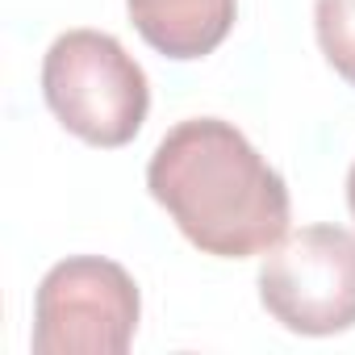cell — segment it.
Returning a JSON list of instances; mask_svg holds the SVG:
<instances>
[{"mask_svg": "<svg viewBox=\"0 0 355 355\" xmlns=\"http://www.w3.org/2000/svg\"><path fill=\"white\" fill-rule=\"evenodd\" d=\"M142 297L134 276L101 255L55 263L34 297L38 355H125L138 330Z\"/></svg>", "mask_w": 355, "mask_h": 355, "instance_id": "3", "label": "cell"}, {"mask_svg": "<svg viewBox=\"0 0 355 355\" xmlns=\"http://www.w3.org/2000/svg\"><path fill=\"white\" fill-rule=\"evenodd\" d=\"M42 96L63 130L105 150L134 142L150 109L146 71L101 30H67L51 42L42 59Z\"/></svg>", "mask_w": 355, "mask_h": 355, "instance_id": "2", "label": "cell"}, {"mask_svg": "<svg viewBox=\"0 0 355 355\" xmlns=\"http://www.w3.org/2000/svg\"><path fill=\"white\" fill-rule=\"evenodd\" d=\"M313 30L326 63L355 88V0H318Z\"/></svg>", "mask_w": 355, "mask_h": 355, "instance_id": "6", "label": "cell"}, {"mask_svg": "<svg viewBox=\"0 0 355 355\" xmlns=\"http://www.w3.org/2000/svg\"><path fill=\"white\" fill-rule=\"evenodd\" d=\"M130 21L146 46L167 59L214 55L239 13V0H125Z\"/></svg>", "mask_w": 355, "mask_h": 355, "instance_id": "5", "label": "cell"}, {"mask_svg": "<svg viewBox=\"0 0 355 355\" xmlns=\"http://www.w3.org/2000/svg\"><path fill=\"white\" fill-rule=\"evenodd\" d=\"M146 189L197 251L218 259L263 255L288 234L284 175L222 117L171 125L146 163Z\"/></svg>", "mask_w": 355, "mask_h": 355, "instance_id": "1", "label": "cell"}, {"mask_svg": "<svg viewBox=\"0 0 355 355\" xmlns=\"http://www.w3.org/2000/svg\"><path fill=\"white\" fill-rule=\"evenodd\" d=\"M347 209H351V218H355V163H351V171H347Z\"/></svg>", "mask_w": 355, "mask_h": 355, "instance_id": "7", "label": "cell"}, {"mask_svg": "<svg viewBox=\"0 0 355 355\" xmlns=\"http://www.w3.org/2000/svg\"><path fill=\"white\" fill-rule=\"evenodd\" d=\"M263 309L293 334H338L355 326V234L305 226L280 239L259 268Z\"/></svg>", "mask_w": 355, "mask_h": 355, "instance_id": "4", "label": "cell"}]
</instances>
